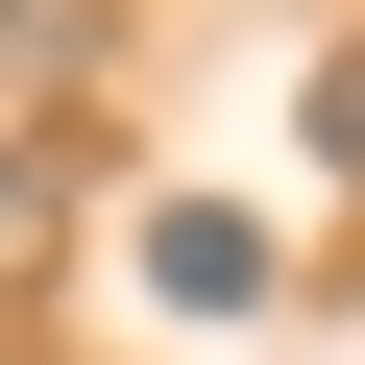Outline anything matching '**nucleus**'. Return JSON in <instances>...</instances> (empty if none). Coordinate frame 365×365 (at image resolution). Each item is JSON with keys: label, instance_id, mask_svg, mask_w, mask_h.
<instances>
[{"label": "nucleus", "instance_id": "f257e3e1", "mask_svg": "<svg viewBox=\"0 0 365 365\" xmlns=\"http://www.w3.org/2000/svg\"><path fill=\"white\" fill-rule=\"evenodd\" d=\"M146 292H170V317H244V292H268V220H220V195H146Z\"/></svg>", "mask_w": 365, "mask_h": 365}, {"label": "nucleus", "instance_id": "20e7f679", "mask_svg": "<svg viewBox=\"0 0 365 365\" xmlns=\"http://www.w3.org/2000/svg\"><path fill=\"white\" fill-rule=\"evenodd\" d=\"M0 365H25V341H0Z\"/></svg>", "mask_w": 365, "mask_h": 365}, {"label": "nucleus", "instance_id": "7ed1b4c3", "mask_svg": "<svg viewBox=\"0 0 365 365\" xmlns=\"http://www.w3.org/2000/svg\"><path fill=\"white\" fill-rule=\"evenodd\" d=\"M317 170H341V195H365V25L317 49Z\"/></svg>", "mask_w": 365, "mask_h": 365}, {"label": "nucleus", "instance_id": "f03ea898", "mask_svg": "<svg viewBox=\"0 0 365 365\" xmlns=\"http://www.w3.org/2000/svg\"><path fill=\"white\" fill-rule=\"evenodd\" d=\"M49 220H73V146H49V122H25V146H0V268H25V244H49Z\"/></svg>", "mask_w": 365, "mask_h": 365}]
</instances>
